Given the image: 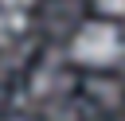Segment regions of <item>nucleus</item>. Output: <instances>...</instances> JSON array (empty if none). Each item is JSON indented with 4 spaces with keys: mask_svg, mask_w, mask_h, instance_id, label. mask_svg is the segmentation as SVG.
Instances as JSON below:
<instances>
[{
    "mask_svg": "<svg viewBox=\"0 0 125 121\" xmlns=\"http://www.w3.org/2000/svg\"><path fill=\"white\" fill-rule=\"evenodd\" d=\"M70 55L86 66H105V62H117L121 59V31L105 20H94L86 23L74 39H70Z\"/></svg>",
    "mask_w": 125,
    "mask_h": 121,
    "instance_id": "f257e3e1",
    "label": "nucleus"
},
{
    "mask_svg": "<svg viewBox=\"0 0 125 121\" xmlns=\"http://www.w3.org/2000/svg\"><path fill=\"white\" fill-rule=\"evenodd\" d=\"M20 27H23V16L20 12H12V8L0 12V31H20Z\"/></svg>",
    "mask_w": 125,
    "mask_h": 121,
    "instance_id": "f03ea898",
    "label": "nucleus"
},
{
    "mask_svg": "<svg viewBox=\"0 0 125 121\" xmlns=\"http://www.w3.org/2000/svg\"><path fill=\"white\" fill-rule=\"evenodd\" d=\"M105 16H125V0H94Z\"/></svg>",
    "mask_w": 125,
    "mask_h": 121,
    "instance_id": "7ed1b4c3",
    "label": "nucleus"
},
{
    "mask_svg": "<svg viewBox=\"0 0 125 121\" xmlns=\"http://www.w3.org/2000/svg\"><path fill=\"white\" fill-rule=\"evenodd\" d=\"M0 4H4V8H12V12H23L31 0H0Z\"/></svg>",
    "mask_w": 125,
    "mask_h": 121,
    "instance_id": "20e7f679",
    "label": "nucleus"
}]
</instances>
